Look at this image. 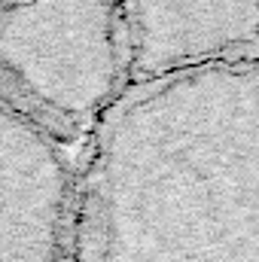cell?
Instances as JSON below:
<instances>
[{
    "mask_svg": "<svg viewBox=\"0 0 259 262\" xmlns=\"http://www.w3.org/2000/svg\"><path fill=\"white\" fill-rule=\"evenodd\" d=\"M95 262H259V61L143 79L119 107Z\"/></svg>",
    "mask_w": 259,
    "mask_h": 262,
    "instance_id": "6da1fadb",
    "label": "cell"
},
{
    "mask_svg": "<svg viewBox=\"0 0 259 262\" xmlns=\"http://www.w3.org/2000/svg\"><path fill=\"white\" fill-rule=\"evenodd\" d=\"M140 79L259 61V0H122Z\"/></svg>",
    "mask_w": 259,
    "mask_h": 262,
    "instance_id": "7a4b0ae2",
    "label": "cell"
}]
</instances>
